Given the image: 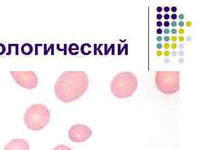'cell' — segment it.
<instances>
[{
  "mask_svg": "<svg viewBox=\"0 0 200 150\" xmlns=\"http://www.w3.org/2000/svg\"><path fill=\"white\" fill-rule=\"evenodd\" d=\"M89 78L85 71H67L62 73L54 85L57 98L65 103L75 101L85 93L89 88Z\"/></svg>",
  "mask_w": 200,
  "mask_h": 150,
  "instance_id": "obj_1",
  "label": "cell"
},
{
  "mask_svg": "<svg viewBox=\"0 0 200 150\" xmlns=\"http://www.w3.org/2000/svg\"><path fill=\"white\" fill-rule=\"evenodd\" d=\"M138 81L136 76L131 72H122L114 78L110 89L114 96L126 98L132 96L137 90Z\"/></svg>",
  "mask_w": 200,
  "mask_h": 150,
  "instance_id": "obj_2",
  "label": "cell"
},
{
  "mask_svg": "<svg viewBox=\"0 0 200 150\" xmlns=\"http://www.w3.org/2000/svg\"><path fill=\"white\" fill-rule=\"evenodd\" d=\"M50 120L49 108L43 104H33L27 108L24 117L25 125L32 131H40L47 125Z\"/></svg>",
  "mask_w": 200,
  "mask_h": 150,
  "instance_id": "obj_3",
  "label": "cell"
},
{
  "mask_svg": "<svg viewBox=\"0 0 200 150\" xmlns=\"http://www.w3.org/2000/svg\"><path fill=\"white\" fill-rule=\"evenodd\" d=\"M180 71H157L155 81L158 90L166 95H172L180 88Z\"/></svg>",
  "mask_w": 200,
  "mask_h": 150,
  "instance_id": "obj_4",
  "label": "cell"
},
{
  "mask_svg": "<svg viewBox=\"0 0 200 150\" xmlns=\"http://www.w3.org/2000/svg\"><path fill=\"white\" fill-rule=\"evenodd\" d=\"M10 74L17 84L26 89H34L38 84V78L34 71H13Z\"/></svg>",
  "mask_w": 200,
  "mask_h": 150,
  "instance_id": "obj_5",
  "label": "cell"
},
{
  "mask_svg": "<svg viewBox=\"0 0 200 150\" xmlns=\"http://www.w3.org/2000/svg\"><path fill=\"white\" fill-rule=\"evenodd\" d=\"M92 135L91 128L85 125L77 124L72 126L68 131V137L71 141L76 143L83 142Z\"/></svg>",
  "mask_w": 200,
  "mask_h": 150,
  "instance_id": "obj_6",
  "label": "cell"
},
{
  "mask_svg": "<svg viewBox=\"0 0 200 150\" xmlns=\"http://www.w3.org/2000/svg\"><path fill=\"white\" fill-rule=\"evenodd\" d=\"M4 150H30V145L24 139H13L6 144Z\"/></svg>",
  "mask_w": 200,
  "mask_h": 150,
  "instance_id": "obj_7",
  "label": "cell"
},
{
  "mask_svg": "<svg viewBox=\"0 0 200 150\" xmlns=\"http://www.w3.org/2000/svg\"><path fill=\"white\" fill-rule=\"evenodd\" d=\"M21 50L23 54L28 56L33 52V46L31 45V44L26 43H24L22 46Z\"/></svg>",
  "mask_w": 200,
  "mask_h": 150,
  "instance_id": "obj_8",
  "label": "cell"
},
{
  "mask_svg": "<svg viewBox=\"0 0 200 150\" xmlns=\"http://www.w3.org/2000/svg\"><path fill=\"white\" fill-rule=\"evenodd\" d=\"M79 45L76 43H71L68 47V52L69 54L73 56L77 55L79 53Z\"/></svg>",
  "mask_w": 200,
  "mask_h": 150,
  "instance_id": "obj_9",
  "label": "cell"
},
{
  "mask_svg": "<svg viewBox=\"0 0 200 150\" xmlns=\"http://www.w3.org/2000/svg\"><path fill=\"white\" fill-rule=\"evenodd\" d=\"M91 47V45L89 43H84L81 45L80 51L82 54L84 55H89L92 52V51H89V48Z\"/></svg>",
  "mask_w": 200,
  "mask_h": 150,
  "instance_id": "obj_10",
  "label": "cell"
},
{
  "mask_svg": "<svg viewBox=\"0 0 200 150\" xmlns=\"http://www.w3.org/2000/svg\"><path fill=\"white\" fill-rule=\"evenodd\" d=\"M50 50H51L53 52H54V44L51 43L49 47H47V44L44 45V54L45 55H47Z\"/></svg>",
  "mask_w": 200,
  "mask_h": 150,
  "instance_id": "obj_11",
  "label": "cell"
},
{
  "mask_svg": "<svg viewBox=\"0 0 200 150\" xmlns=\"http://www.w3.org/2000/svg\"><path fill=\"white\" fill-rule=\"evenodd\" d=\"M67 45L66 43H64L63 44V48H61L60 47V45L59 43H57V50L60 51V52H63V54L64 56H66L67 55Z\"/></svg>",
  "mask_w": 200,
  "mask_h": 150,
  "instance_id": "obj_12",
  "label": "cell"
},
{
  "mask_svg": "<svg viewBox=\"0 0 200 150\" xmlns=\"http://www.w3.org/2000/svg\"><path fill=\"white\" fill-rule=\"evenodd\" d=\"M53 150H72L70 147H68L66 145L59 144L55 147Z\"/></svg>",
  "mask_w": 200,
  "mask_h": 150,
  "instance_id": "obj_13",
  "label": "cell"
},
{
  "mask_svg": "<svg viewBox=\"0 0 200 150\" xmlns=\"http://www.w3.org/2000/svg\"><path fill=\"white\" fill-rule=\"evenodd\" d=\"M102 46V44H100L98 45V47H97V44L96 43L94 44V55H97V51H98L100 55H102V53L101 51L100 50L101 46Z\"/></svg>",
  "mask_w": 200,
  "mask_h": 150,
  "instance_id": "obj_14",
  "label": "cell"
},
{
  "mask_svg": "<svg viewBox=\"0 0 200 150\" xmlns=\"http://www.w3.org/2000/svg\"><path fill=\"white\" fill-rule=\"evenodd\" d=\"M5 52H6L5 46L2 43H0V55L3 54Z\"/></svg>",
  "mask_w": 200,
  "mask_h": 150,
  "instance_id": "obj_15",
  "label": "cell"
},
{
  "mask_svg": "<svg viewBox=\"0 0 200 150\" xmlns=\"http://www.w3.org/2000/svg\"><path fill=\"white\" fill-rule=\"evenodd\" d=\"M40 46H43V44L42 43H36L35 44V55L37 56L38 55V47Z\"/></svg>",
  "mask_w": 200,
  "mask_h": 150,
  "instance_id": "obj_16",
  "label": "cell"
},
{
  "mask_svg": "<svg viewBox=\"0 0 200 150\" xmlns=\"http://www.w3.org/2000/svg\"><path fill=\"white\" fill-rule=\"evenodd\" d=\"M114 47H115V45L114 44H112L111 45V46H110V47H109V49L107 51H106V52H105V55H107V54H109V51L111 50V48H114Z\"/></svg>",
  "mask_w": 200,
  "mask_h": 150,
  "instance_id": "obj_17",
  "label": "cell"
},
{
  "mask_svg": "<svg viewBox=\"0 0 200 150\" xmlns=\"http://www.w3.org/2000/svg\"><path fill=\"white\" fill-rule=\"evenodd\" d=\"M178 40L180 42H183L185 41V38L182 36H180L178 37Z\"/></svg>",
  "mask_w": 200,
  "mask_h": 150,
  "instance_id": "obj_18",
  "label": "cell"
},
{
  "mask_svg": "<svg viewBox=\"0 0 200 150\" xmlns=\"http://www.w3.org/2000/svg\"><path fill=\"white\" fill-rule=\"evenodd\" d=\"M156 55L158 57H160L162 55V52L160 50H158L156 52Z\"/></svg>",
  "mask_w": 200,
  "mask_h": 150,
  "instance_id": "obj_19",
  "label": "cell"
},
{
  "mask_svg": "<svg viewBox=\"0 0 200 150\" xmlns=\"http://www.w3.org/2000/svg\"><path fill=\"white\" fill-rule=\"evenodd\" d=\"M177 38L176 36H172L171 38V40L173 42H175L177 41Z\"/></svg>",
  "mask_w": 200,
  "mask_h": 150,
  "instance_id": "obj_20",
  "label": "cell"
},
{
  "mask_svg": "<svg viewBox=\"0 0 200 150\" xmlns=\"http://www.w3.org/2000/svg\"><path fill=\"white\" fill-rule=\"evenodd\" d=\"M164 48H165V49H166V50H167V49H169V48H170V45H169V43H164Z\"/></svg>",
  "mask_w": 200,
  "mask_h": 150,
  "instance_id": "obj_21",
  "label": "cell"
},
{
  "mask_svg": "<svg viewBox=\"0 0 200 150\" xmlns=\"http://www.w3.org/2000/svg\"><path fill=\"white\" fill-rule=\"evenodd\" d=\"M177 45L175 43H172L171 45V48H172L173 50H175L177 48Z\"/></svg>",
  "mask_w": 200,
  "mask_h": 150,
  "instance_id": "obj_22",
  "label": "cell"
},
{
  "mask_svg": "<svg viewBox=\"0 0 200 150\" xmlns=\"http://www.w3.org/2000/svg\"><path fill=\"white\" fill-rule=\"evenodd\" d=\"M178 33L181 35H182L185 33V30L183 29H180V30H178Z\"/></svg>",
  "mask_w": 200,
  "mask_h": 150,
  "instance_id": "obj_23",
  "label": "cell"
},
{
  "mask_svg": "<svg viewBox=\"0 0 200 150\" xmlns=\"http://www.w3.org/2000/svg\"><path fill=\"white\" fill-rule=\"evenodd\" d=\"M164 55L165 56H166V57L169 56L170 55V52L169 51H164Z\"/></svg>",
  "mask_w": 200,
  "mask_h": 150,
  "instance_id": "obj_24",
  "label": "cell"
},
{
  "mask_svg": "<svg viewBox=\"0 0 200 150\" xmlns=\"http://www.w3.org/2000/svg\"><path fill=\"white\" fill-rule=\"evenodd\" d=\"M170 40V37H169V36H164V40L166 42L169 41Z\"/></svg>",
  "mask_w": 200,
  "mask_h": 150,
  "instance_id": "obj_25",
  "label": "cell"
},
{
  "mask_svg": "<svg viewBox=\"0 0 200 150\" xmlns=\"http://www.w3.org/2000/svg\"><path fill=\"white\" fill-rule=\"evenodd\" d=\"M177 30L176 29H172L171 30V33H172V34H176V33H177Z\"/></svg>",
  "mask_w": 200,
  "mask_h": 150,
  "instance_id": "obj_26",
  "label": "cell"
},
{
  "mask_svg": "<svg viewBox=\"0 0 200 150\" xmlns=\"http://www.w3.org/2000/svg\"><path fill=\"white\" fill-rule=\"evenodd\" d=\"M164 12H168L169 11H170V8H169V7H165L164 8Z\"/></svg>",
  "mask_w": 200,
  "mask_h": 150,
  "instance_id": "obj_27",
  "label": "cell"
},
{
  "mask_svg": "<svg viewBox=\"0 0 200 150\" xmlns=\"http://www.w3.org/2000/svg\"><path fill=\"white\" fill-rule=\"evenodd\" d=\"M164 26H165V27H169V26H170V23H169V21H165L164 22Z\"/></svg>",
  "mask_w": 200,
  "mask_h": 150,
  "instance_id": "obj_28",
  "label": "cell"
},
{
  "mask_svg": "<svg viewBox=\"0 0 200 150\" xmlns=\"http://www.w3.org/2000/svg\"><path fill=\"white\" fill-rule=\"evenodd\" d=\"M170 15L169 14H165L164 15V18L165 20H169V18H170Z\"/></svg>",
  "mask_w": 200,
  "mask_h": 150,
  "instance_id": "obj_29",
  "label": "cell"
},
{
  "mask_svg": "<svg viewBox=\"0 0 200 150\" xmlns=\"http://www.w3.org/2000/svg\"><path fill=\"white\" fill-rule=\"evenodd\" d=\"M164 34L167 35V34H169L170 33V30L167 29H164Z\"/></svg>",
  "mask_w": 200,
  "mask_h": 150,
  "instance_id": "obj_30",
  "label": "cell"
},
{
  "mask_svg": "<svg viewBox=\"0 0 200 150\" xmlns=\"http://www.w3.org/2000/svg\"><path fill=\"white\" fill-rule=\"evenodd\" d=\"M178 18H179V19L180 20H183L184 19V15H183V14H180V15H179V16H178Z\"/></svg>",
  "mask_w": 200,
  "mask_h": 150,
  "instance_id": "obj_31",
  "label": "cell"
},
{
  "mask_svg": "<svg viewBox=\"0 0 200 150\" xmlns=\"http://www.w3.org/2000/svg\"><path fill=\"white\" fill-rule=\"evenodd\" d=\"M170 59H168V58H166L164 59V62L166 63H168L170 62Z\"/></svg>",
  "mask_w": 200,
  "mask_h": 150,
  "instance_id": "obj_32",
  "label": "cell"
},
{
  "mask_svg": "<svg viewBox=\"0 0 200 150\" xmlns=\"http://www.w3.org/2000/svg\"><path fill=\"white\" fill-rule=\"evenodd\" d=\"M171 11H172V12H176V11H177V7H172L171 8Z\"/></svg>",
  "mask_w": 200,
  "mask_h": 150,
  "instance_id": "obj_33",
  "label": "cell"
},
{
  "mask_svg": "<svg viewBox=\"0 0 200 150\" xmlns=\"http://www.w3.org/2000/svg\"><path fill=\"white\" fill-rule=\"evenodd\" d=\"M162 47V45L161 43H157V48L158 49H161Z\"/></svg>",
  "mask_w": 200,
  "mask_h": 150,
  "instance_id": "obj_34",
  "label": "cell"
},
{
  "mask_svg": "<svg viewBox=\"0 0 200 150\" xmlns=\"http://www.w3.org/2000/svg\"><path fill=\"white\" fill-rule=\"evenodd\" d=\"M171 18L172 20H176V18H177V15H176V14H172L171 15Z\"/></svg>",
  "mask_w": 200,
  "mask_h": 150,
  "instance_id": "obj_35",
  "label": "cell"
},
{
  "mask_svg": "<svg viewBox=\"0 0 200 150\" xmlns=\"http://www.w3.org/2000/svg\"><path fill=\"white\" fill-rule=\"evenodd\" d=\"M162 40V37L161 36H158L157 37V41L161 42Z\"/></svg>",
  "mask_w": 200,
  "mask_h": 150,
  "instance_id": "obj_36",
  "label": "cell"
},
{
  "mask_svg": "<svg viewBox=\"0 0 200 150\" xmlns=\"http://www.w3.org/2000/svg\"><path fill=\"white\" fill-rule=\"evenodd\" d=\"M162 10V8L161 7H157V11L158 12H161Z\"/></svg>",
  "mask_w": 200,
  "mask_h": 150,
  "instance_id": "obj_37",
  "label": "cell"
},
{
  "mask_svg": "<svg viewBox=\"0 0 200 150\" xmlns=\"http://www.w3.org/2000/svg\"><path fill=\"white\" fill-rule=\"evenodd\" d=\"M171 54H172V56H177V52H176V51H173L171 52Z\"/></svg>",
  "mask_w": 200,
  "mask_h": 150,
  "instance_id": "obj_38",
  "label": "cell"
},
{
  "mask_svg": "<svg viewBox=\"0 0 200 150\" xmlns=\"http://www.w3.org/2000/svg\"><path fill=\"white\" fill-rule=\"evenodd\" d=\"M192 37H190V36H187V38H186V40H187V41H188V42H190L191 40H192Z\"/></svg>",
  "mask_w": 200,
  "mask_h": 150,
  "instance_id": "obj_39",
  "label": "cell"
},
{
  "mask_svg": "<svg viewBox=\"0 0 200 150\" xmlns=\"http://www.w3.org/2000/svg\"><path fill=\"white\" fill-rule=\"evenodd\" d=\"M171 26L172 27H176L177 26V22L176 21H173L172 23H171Z\"/></svg>",
  "mask_w": 200,
  "mask_h": 150,
  "instance_id": "obj_40",
  "label": "cell"
},
{
  "mask_svg": "<svg viewBox=\"0 0 200 150\" xmlns=\"http://www.w3.org/2000/svg\"><path fill=\"white\" fill-rule=\"evenodd\" d=\"M192 25V23L191 21H187L186 22V26L187 27H190Z\"/></svg>",
  "mask_w": 200,
  "mask_h": 150,
  "instance_id": "obj_41",
  "label": "cell"
},
{
  "mask_svg": "<svg viewBox=\"0 0 200 150\" xmlns=\"http://www.w3.org/2000/svg\"><path fill=\"white\" fill-rule=\"evenodd\" d=\"M162 18V15L158 14L157 15V19H158V20H161Z\"/></svg>",
  "mask_w": 200,
  "mask_h": 150,
  "instance_id": "obj_42",
  "label": "cell"
},
{
  "mask_svg": "<svg viewBox=\"0 0 200 150\" xmlns=\"http://www.w3.org/2000/svg\"><path fill=\"white\" fill-rule=\"evenodd\" d=\"M162 23L161 22V21H158L157 22V26L158 27H161L162 26Z\"/></svg>",
  "mask_w": 200,
  "mask_h": 150,
  "instance_id": "obj_43",
  "label": "cell"
},
{
  "mask_svg": "<svg viewBox=\"0 0 200 150\" xmlns=\"http://www.w3.org/2000/svg\"><path fill=\"white\" fill-rule=\"evenodd\" d=\"M178 25L180 27H183L184 26V22L183 21H180L178 23Z\"/></svg>",
  "mask_w": 200,
  "mask_h": 150,
  "instance_id": "obj_44",
  "label": "cell"
},
{
  "mask_svg": "<svg viewBox=\"0 0 200 150\" xmlns=\"http://www.w3.org/2000/svg\"><path fill=\"white\" fill-rule=\"evenodd\" d=\"M162 32V30H161V29H158L157 30V33L158 34H161Z\"/></svg>",
  "mask_w": 200,
  "mask_h": 150,
  "instance_id": "obj_45",
  "label": "cell"
},
{
  "mask_svg": "<svg viewBox=\"0 0 200 150\" xmlns=\"http://www.w3.org/2000/svg\"><path fill=\"white\" fill-rule=\"evenodd\" d=\"M179 55H180V56L182 57V56L184 55V52H183V51H180L179 52Z\"/></svg>",
  "mask_w": 200,
  "mask_h": 150,
  "instance_id": "obj_46",
  "label": "cell"
},
{
  "mask_svg": "<svg viewBox=\"0 0 200 150\" xmlns=\"http://www.w3.org/2000/svg\"><path fill=\"white\" fill-rule=\"evenodd\" d=\"M179 48H181V49L184 48V45L183 43H180L179 45Z\"/></svg>",
  "mask_w": 200,
  "mask_h": 150,
  "instance_id": "obj_47",
  "label": "cell"
},
{
  "mask_svg": "<svg viewBox=\"0 0 200 150\" xmlns=\"http://www.w3.org/2000/svg\"><path fill=\"white\" fill-rule=\"evenodd\" d=\"M183 62H184V59H183L181 58V59H180L179 60V63H183Z\"/></svg>",
  "mask_w": 200,
  "mask_h": 150,
  "instance_id": "obj_48",
  "label": "cell"
}]
</instances>
